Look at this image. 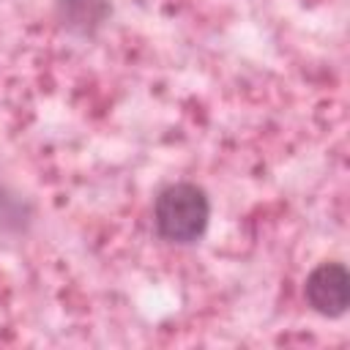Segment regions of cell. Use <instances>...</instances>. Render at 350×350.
<instances>
[{"mask_svg":"<svg viewBox=\"0 0 350 350\" xmlns=\"http://www.w3.org/2000/svg\"><path fill=\"white\" fill-rule=\"evenodd\" d=\"M150 216L159 241L172 246H194L208 232L211 197L194 180H175L153 197Z\"/></svg>","mask_w":350,"mask_h":350,"instance_id":"1","label":"cell"},{"mask_svg":"<svg viewBox=\"0 0 350 350\" xmlns=\"http://www.w3.org/2000/svg\"><path fill=\"white\" fill-rule=\"evenodd\" d=\"M112 16V0H55L57 25L79 38H93Z\"/></svg>","mask_w":350,"mask_h":350,"instance_id":"3","label":"cell"},{"mask_svg":"<svg viewBox=\"0 0 350 350\" xmlns=\"http://www.w3.org/2000/svg\"><path fill=\"white\" fill-rule=\"evenodd\" d=\"M304 301L312 312L328 320H339L350 309V273L345 262L325 260L314 265L304 279Z\"/></svg>","mask_w":350,"mask_h":350,"instance_id":"2","label":"cell"},{"mask_svg":"<svg viewBox=\"0 0 350 350\" xmlns=\"http://www.w3.org/2000/svg\"><path fill=\"white\" fill-rule=\"evenodd\" d=\"M0 216H3V230L14 227V230H25V224L30 221V208L25 200L19 197H5L0 189Z\"/></svg>","mask_w":350,"mask_h":350,"instance_id":"4","label":"cell"}]
</instances>
